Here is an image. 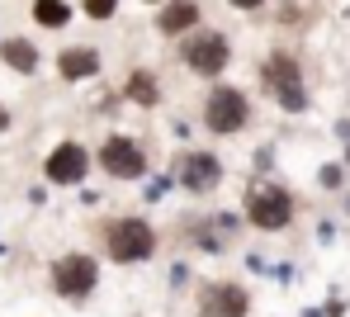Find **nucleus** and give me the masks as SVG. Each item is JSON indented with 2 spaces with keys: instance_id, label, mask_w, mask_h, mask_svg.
<instances>
[{
  "instance_id": "6",
  "label": "nucleus",
  "mask_w": 350,
  "mask_h": 317,
  "mask_svg": "<svg viewBox=\"0 0 350 317\" xmlns=\"http://www.w3.org/2000/svg\"><path fill=\"white\" fill-rule=\"evenodd\" d=\"M95 161H100V171L114 176V180H142V176H147V152H142V142H133L128 133H109V137L100 142Z\"/></svg>"
},
{
  "instance_id": "16",
  "label": "nucleus",
  "mask_w": 350,
  "mask_h": 317,
  "mask_svg": "<svg viewBox=\"0 0 350 317\" xmlns=\"http://www.w3.org/2000/svg\"><path fill=\"white\" fill-rule=\"evenodd\" d=\"M81 14L105 24V19H114V14H118V0H81Z\"/></svg>"
},
{
  "instance_id": "7",
  "label": "nucleus",
  "mask_w": 350,
  "mask_h": 317,
  "mask_svg": "<svg viewBox=\"0 0 350 317\" xmlns=\"http://www.w3.org/2000/svg\"><path fill=\"white\" fill-rule=\"evenodd\" d=\"M100 284V260L85 251H66L53 260V289H57L62 299H71V303H81L90 289Z\"/></svg>"
},
{
  "instance_id": "3",
  "label": "nucleus",
  "mask_w": 350,
  "mask_h": 317,
  "mask_svg": "<svg viewBox=\"0 0 350 317\" xmlns=\"http://www.w3.org/2000/svg\"><path fill=\"white\" fill-rule=\"evenodd\" d=\"M185 43H180V57L185 66L194 71V76H223L228 62H232V43H228V33H218V29H189V33H180Z\"/></svg>"
},
{
  "instance_id": "8",
  "label": "nucleus",
  "mask_w": 350,
  "mask_h": 317,
  "mask_svg": "<svg viewBox=\"0 0 350 317\" xmlns=\"http://www.w3.org/2000/svg\"><path fill=\"white\" fill-rule=\"evenodd\" d=\"M251 313V294L232 279H213L199 289V317H246Z\"/></svg>"
},
{
  "instance_id": "22",
  "label": "nucleus",
  "mask_w": 350,
  "mask_h": 317,
  "mask_svg": "<svg viewBox=\"0 0 350 317\" xmlns=\"http://www.w3.org/2000/svg\"><path fill=\"white\" fill-rule=\"evenodd\" d=\"M346 166H350V147H346Z\"/></svg>"
},
{
  "instance_id": "4",
  "label": "nucleus",
  "mask_w": 350,
  "mask_h": 317,
  "mask_svg": "<svg viewBox=\"0 0 350 317\" xmlns=\"http://www.w3.org/2000/svg\"><path fill=\"white\" fill-rule=\"evenodd\" d=\"M246 223L260 232H280L293 223V194L275 180H256L246 190Z\"/></svg>"
},
{
  "instance_id": "20",
  "label": "nucleus",
  "mask_w": 350,
  "mask_h": 317,
  "mask_svg": "<svg viewBox=\"0 0 350 317\" xmlns=\"http://www.w3.org/2000/svg\"><path fill=\"white\" fill-rule=\"evenodd\" d=\"M228 5H232V10H260L265 0H228Z\"/></svg>"
},
{
  "instance_id": "13",
  "label": "nucleus",
  "mask_w": 350,
  "mask_h": 317,
  "mask_svg": "<svg viewBox=\"0 0 350 317\" xmlns=\"http://www.w3.org/2000/svg\"><path fill=\"white\" fill-rule=\"evenodd\" d=\"M0 57H5L10 71H19V76H33V71L43 66L38 43H29V38H5V43H0Z\"/></svg>"
},
{
  "instance_id": "21",
  "label": "nucleus",
  "mask_w": 350,
  "mask_h": 317,
  "mask_svg": "<svg viewBox=\"0 0 350 317\" xmlns=\"http://www.w3.org/2000/svg\"><path fill=\"white\" fill-rule=\"evenodd\" d=\"M0 133H10V109L0 105Z\"/></svg>"
},
{
  "instance_id": "14",
  "label": "nucleus",
  "mask_w": 350,
  "mask_h": 317,
  "mask_svg": "<svg viewBox=\"0 0 350 317\" xmlns=\"http://www.w3.org/2000/svg\"><path fill=\"white\" fill-rule=\"evenodd\" d=\"M123 95H128L133 105H142V109H157V105H161V85H157L152 71H133L128 85H123Z\"/></svg>"
},
{
  "instance_id": "5",
  "label": "nucleus",
  "mask_w": 350,
  "mask_h": 317,
  "mask_svg": "<svg viewBox=\"0 0 350 317\" xmlns=\"http://www.w3.org/2000/svg\"><path fill=\"white\" fill-rule=\"evenodd\" d=\"M251 124V100L237 85H213V95L204 100V128L218 137H232Z\"/></svg>"
},
{
  "instance_id": "15",
  "label": "nucleus",
  "mask_w": 350,
  "mask_h": 317,
  "mask_svg": "<svg viewBox=\"0 0 350 317\" xmlns=\"http://www.w3.org/2000/svg\"><path fill=\"white\" fill-rule=\"evenodd\" d=\"M71 5L66 0H33V24H43V29H66L71 24Z\"/></svg>"
},
{
  "instance_id": "17",
  "label": "nucleus",
  "mask_w": 350,
  "mask_h": 317,
  "mask_svg": "<svg viewBox=\"0 0 350 317\" xmlns=\"http://www.w3.org/2000/svg\"><path fill=\"white\" fill-rule=\"evenodd\" d=\"M317 180H322V190H341L346 171H341V166H322V171H317Z\"/></svg>"
},
{
  "instance_id": "12",
  "label": "nucleus",
  "mask_w": 350,
  "mask_h": 317,
  "mask_svg": "<svg viewBox=\"0 0 350 317\" xmlns=\"http://www.w3.org/2000/svg\"><path fill=\"white\" fill-rule=\"evenodd\" d=\"M57 76L62 81H95L100 76V53L95 48H66L57 57Z\"/></svg>"
},
{
  "instance_id": "23",
  "label": "nucleus",
  "mask_w": 350,
  "mask_h": 317,
  "mask_svg": "<svg viewBox=\"0 0 350 317\" xmlns=\"http://www.w3.org/2000/svg\"><path fill=\"white\" fill-rule=\"evenodd\" d=\"M147 5H161V0H147Z\"/></svg>"
},
{
  "instance_id": "19",
  "label": "nucleus",
  "mask_w": 350,
  "mask_h": 317,
  "mask_svg": "<svg viewBox=\"0 0 350 317\" xmlns=\"http://www.w3.org/2000/svg\"><path fill=\"white\" fill-rule=\"evenodd\" d=\"M270 161H275V147H260V152H256V166H260V171H265V166H270Z\"/></svg>"
},
{
  "instance_id": "18",
  "label": "nucleus",
  "mask_w": 350,
  "mask_h": 317,
  "mask_svg": "<svg viewBox=\"0 0 350 317\" xmlns=\"http://www.w3.org/2000/svg\"><path fill=\"white\" fill-rule=\"evenodd\" d=\"M171 180H175V176H157V180L147 185V199H152V204H157V199H166V190H171Z\"/></svg>"
},
{
  "instance_id": "1",
  "label": "nucleus",
  "mask_w": 350,
  "mask_h": 317,
  "mask_svg": "<svg viewBox=\"0 0 350 317\" xmlns=\"http://www.w3.org/2000/svg\"><path fill=\"white\" fill-rule=\"evenodd\" d=\"M100 242H105V256L118 260V265H137L157 251V228L137 213H123V218H109L100 228Z\"/></svg>"
},
{
  "instance_id": "10",
  "label": "nucleus",
  "mask_w": 350,
  "mask_h": 317,
  "mask_svg": "<svg viewBox=\"0 0 350 317\" xmlns=\"http://www.w3.org/2000/svg\"><path fill=\"white\" fill-rule=\"evenodd\" d=\"M85 171H90V152H85L81 142H57V147H53V156L43 161L48 185H81V180H85Z\"/></svg>"
},
{
  "instance_id": "2",
  "label": "nucleus",
  "mask_w": 350,
  "mask_h": 317,
  "mask_svg": "<svg viewBox=\"0 0 350 317\" xmlns=\"http://www.w3.org/2000/svg\"><path fill=\"white\" fill-rule=\"evenodd\" d=\"M260 85L275 95V105H280V109H289V114H303V109H308L303 66H298L293 53H270V57L260 62Z\"/></svg>"
},
{
  "instance_id": "9",
  "label": "nucleus",
  "mask_w": 350,
  "mask_h": 317,
  "mask_svg": "<svg viewBox=\"0 0 350 317\" xmlns=\"http://www.w3.org/2000/svg\"><path fill=\"white\" fill-rule=\"evenodd\" d=\"M175 180L189 194H213L218 180H223V161H218L213 152H185L180 166H175Z\"/></svg>"
},
{
  "instance_id": "11",
  "label": "nucleus",
  "mask_w": 350,
  "mask_h": 317,
  "mask_svg": "<svg viewBox=\"0 0 350 317\" xmlns=\"http://www.w3.org/2000/svg\"><path fill=\"white\" fill-rule=\"evenodd\" d=\"M194 24H199V5H194V0H166L161 14H157V33H166V38L189 33Z\"/></svg>"
}]
</instances>
